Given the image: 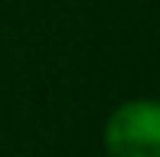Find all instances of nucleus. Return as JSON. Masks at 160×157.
<instances>
[{
    "label": "nucleus",
    "instance_id": "nucleus-1",
    "mask_svg": "<svg viewBox=\"0 0 160 157\" xmlns=\"http://www.w3.org/2000/svg\"><path fill=\"white\" fill-rule=\"evenodd\" d=\"M108 157H160V102L131 98L105 121Z\"/></svg>",
    "mask_w": 160,
    "mask_h": 157
}]
</instances>
